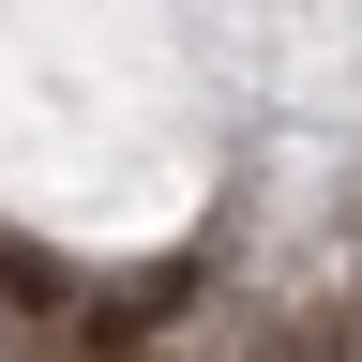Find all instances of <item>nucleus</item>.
Returning <instances> with one entry per match:
<instances>
[{
    "label": "nucleus",
    "mask_w": 362,
    "mask_h": 362,
    "mask_svg": "<svg viewBox=\"0 0 362 362\" xmlns=\"http://www.w3.org/2000/svg\"><path fill=\"white\" fill-rule=\"evenodd\" d=\"M106 362H151V347H106Z\"/></svg>",
    "instance_id": "7ed1b4c3"
},
{
    "label": "nucleus",
    "mask_w": 362,
    "mask_h": 362,
    "mask_svg": "<svg viewBox=\"0 0 362 362\" xmlns=\"http://www.w3.org/2000/svg\"><path fill=\"white\" fill-rule=\"evenodd\" d=\"M257 362H347V332H317V317H287V332H272Z\"/></svg>",
    "instance_id": "f03ea898"
},
{
    "label": "nucleus",
    "mask_w": 362,
    "mask_h": 362,
    "mask_svg": "<svg viewBox=\"0 0 362 362\" xmlns=\"http://www.w3.org/2000/svg\"><path fill=\"white\" fill-rule=\"evenodd\" d=\"M76 302H90V287H76L45 242H0V317H16V332H76Z\"/></svg>",
    "instance_id": "f257e3e1"
}]
</instances>
